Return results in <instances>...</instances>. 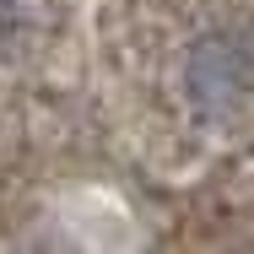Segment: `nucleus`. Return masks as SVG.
Here are the masks:
<instances>
[{
  "mask_svg": "<svg viewBox=\"0 0 254 254\" xmlns=\"http://www.w3.org/2000/svg\"><path fill=\"white\" fill-rule=\"evenodd\" d=\"M16 33H22V0H0V54L16 44Z\"/></svg>",
  "mask_w": 254,
  "mask_h": 254,
  "instance_id": "f257e3e1",
  "label": "nucleus"
}]
</instances>
